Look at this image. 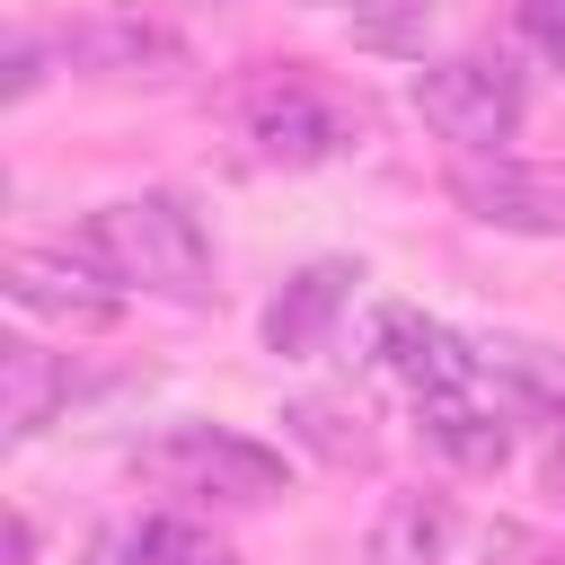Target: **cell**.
I'll list each match as a JSON object with an SVG mask.
<instances>
[{
    "label": "cell",
    "instance_id": "6da1fadb",
    "mask_svg": "<svg viewBox=\"0 0 565 565\" xmlns=\"http://www.w3.org/2000/svg\"><path fill=\"white\" fill-rule=\"evenodd\" d=\"M88 265L124 291H159V300H212V238L177 194H124L97 203L79 230Z\"/></svg>",
    "mask_w": 565,
    "mask_h": 565
},
{
    "label": "cell",
    "instance_id": "7a4b0ae2",
    "mask_svg": "<svg viewBox=\"0 0 565 565\" xmlns=\"http://www.w3.org/2000/svg\"><path fill=\"white\" fill-rule=\"evenodd\" d=\"M132 477L168 494H212V503H265L282 494V450L230 433V424H168L132 450Z\"/></svg>",
    "mask_w": 565,
    "mask_h": 565
},
{
    "label": "cell",
    "instance_id": "3957f363",
    "mask_svg": "<svg viewBox=\"0 0 565 565\" xmlns=\"http://www.w3.org/2000/svg\"><path fill=\"white\" fill-rule=\"evenodd\" d=\"M238 115H247V141H256L274 168H318V159H344V150H353V132H362V115H353L327 79H309L300 62H274L265 79H247Z\"/></svg>",
    "mask_w": 565,
    "mask_h": 565
},
{
    "label": "cell",
    "instance_id": "277c9868",
    "mask_svg": "<svg viewBox=\"0 0 565 565\" xmlns=\"http://www.w3.org/2000/svg\"><path fill=\"white\" fill-rule=\"evenodd\" d=\"M415 115L459 141V150H503L521 132V71L512 53H450V62H424L415 71Z\"/></svg>",
    "mask_w": 565,
    "mask_h": 565
},
{
    "label": "cell",
    "instance_id": "5b68a950",
    "mask_svg": "<svg viewBox=\"0 0 565 565\" xmlns=\"http://www.w3.org/2000/svg\"><path fill=\"white\" fill-rule=\"evenodd\" d=\"M0 291L18 309H35V318H62V327H115V309H124V291L97 265L53 256V247H9L0 256Z\"/></svg>",
    "mask_w": 565,
    "mask_h": 565
},
{
    "label": "cell",
    "instance_id": "8992f818",
    "mask_svg": "<svg viewBox=\"0 0 565 565\" xmlns=\"http://www.w3.org/2000/svg\"><path fill=\"white\" fill-rule=\"evenodd\" d=\"M380 362L415 397H477V380H486V353L424 309H380Z\"/></svg>",
    "mask_w": 565,
    "mask_h": 565
},
{
    "label": "cell",
    "instance_id": "52a82bcc",
    "mask_svg": "<svg viewBox=\"0 0 565 565\" xmlns=\"http://www.w3.org/2000/svg\"><path fill=\"white\" fill-rule=\"evenodd\" d=\"M459 212L486 221V230H530V238H565V168H521V159H494V168H459L450 177Z\"/></svg>",
    "mask_w": 565,
    "mask_h": 565
},
{
    "label": "cell",
    "instance_id": "ba28073f",
    "mask_svg": "<svg viewBox=\"0 0 565 565\" xmlns=\"http://www.w3.org/2000/svg\"><path fill=\"white\" fill-rule=\"evenodd\" d=\"M353 282H362V265H353V256H318V265H300V274L265 300V344H274L282 362H309V353L327 344V327L344 318Z\"/></svg>",
    "mask_w": 565,
    "mask_h": 565
},
{
    "label": "cell",
    "instance_id": "9c48e42d",
    "mask_svg": "<svg viewBox=\"0 0 565 565\" xmlns=\"http://www.w3.org/2000/svg\"><path fill=\"white\" fill-rule=\"evenodd\" d=\"M62 62L79 71H106V79H132V71H185V35L141 18V9H106V18H79L62 35Z\"/></svg>",
    "mask_w": 565,
    "mask_h": 565
},
{
    "label": "cell",
    "instance_id": "30bf717a",
    "mask_svg": "<svg viewBox=\"0 0 565 565\" xmlns=\"http://www.w3.org/2000/svg\"><path fill=\"white\" fill-rule=\"evenodd\" d=\"M62 397H71V362L26 344V335H9L0 344V424H9V441H35Z\"/></svg>",
    "mask_w": 565,
    "mask_h": 565
},
{
    "label": "cell",
    "instance_id": "8fae6325",
    "mask_svg": "<svg viewBox=\"0 0 565 565\" xmlns=\"http://www.w3.org/2000/svg\"><path fill=\"white\" fill-rule=\"evenodd\" d=\"M450 547H459L450 494H388L371 521V565H450Z\"/></svg>",
    "mask_w": 565,
    "mask_h": 565
},
{
    "label": "cell",
    "instance_id": "7c38bea8",
    "mask_svg": "<svg viewBox=\"0 0 565 565\" xmlns=\"http://www.w3.org/2000/svg\"><path fill=\"white\" fill-rule=\"evenodd\" d=\"M203 547H212L203 530H185V521H168V512H141V521L97 530V539H88V565H194Z\"/></svg>",
    "mask_w": 565,
    "mask_h": 565
},
{
    "label": "cell",
    "instance_id": "4fadbf2b",
    "mask_svg": "<svg viewBox=\"0 0 565 565\" xmlns=\"http://www.w3.org/2000/svg\"><path fill=\"white\" fill-rule=\"evenodd\" d=\"M486 380H512L530 406L565 415V344H539V335H486Z\"/></svg>",
    "mask_w": 565,
    "mask_h": 565
},
{
    "label": "cell",
    "instance_id": "5bb4252c",
    "mask_svg": "<svg viewBox=\"0 0 565 565\" xmlns=\"http://www.w3.org/2000/svg\"><path fill=\"white\" fill-rule=\"evenodd\" d=\"M424 433H433V450H450L459 468H503V450H512V433H503L477 397H424Z\"/></svg>",
    "mask_w": 565,
    "mask_h": 565
},
{
    "label": "cell",
    "instance_id": "9a60e30c",
    "mask_svg": "<svg viewBox=\"0 0 565 565\" xmlns=\"http://www.w3.org/2000/svg\"><path fill=\"white\" fill-rule=\"evenodd\" d=\"M282 424H291L318 459H335V468H362V459H371V433H362V415H353L344 397H300Z\"/></svg>",
    "mask_w": 565,
    "mask_h": 565
},
{
    "label": "cell",
    "instance_id": "2e32d148",
    "mask_svg": "<svg viewBox=\"0 0 565 565\" xmlns=\"http://www.w3.org/2000/svg\"><path fill=\"white\" fill-rule=\"evenodd\" d=\"M344 9H353V35H362V44H380V53L424 44V26L441 18V0H344Z\"/></svg>",
    "mask_w": 565,
    "mask_h": 565
},
{
    "label": "cell",
    "instance_id": "e0dca14e",
    "mask_svg": "<svg viewBox=\"0 0 565 565\" xmlns=\"http://www.w3.org/2000/svg\"><path fill=\"white\" fill-rule=\"evenodd\" d=\"M521 35L565 71V0H521Z\"/></svg>",
    "mask_w": 565,
    "mask_h": 565
},
{
    "label": "cell",
    "instance_id": "ac0fdd59",
    "mask_svg": "<svg viewBox=\"0 0 565 565\" xmlns=\"http://www.w3.org/2000/svg\"><path fill=\"white\" fill-rule=\"evenodd\" d=\"M35 79H44V44H35V35H18V44H9V97H26Z\"/></svg>",
    "mask_w": 565,
    "mask_h": 565
},
{
    "label": "cell",
    "instance_id": "d6986e66",
    "mask_svg": "<svg viewBox=\"0 0 565 565\" xmlns=\"http://www.w3.org/2000/svg\"><path fill=\"white\" fill-rule=\"evenodd\" d=\"M194 565H238V556H221V547H203V556H194Z\"/></svg>",
    "mask_w": 565,
    "mask_h": 565
}]
</instances>
